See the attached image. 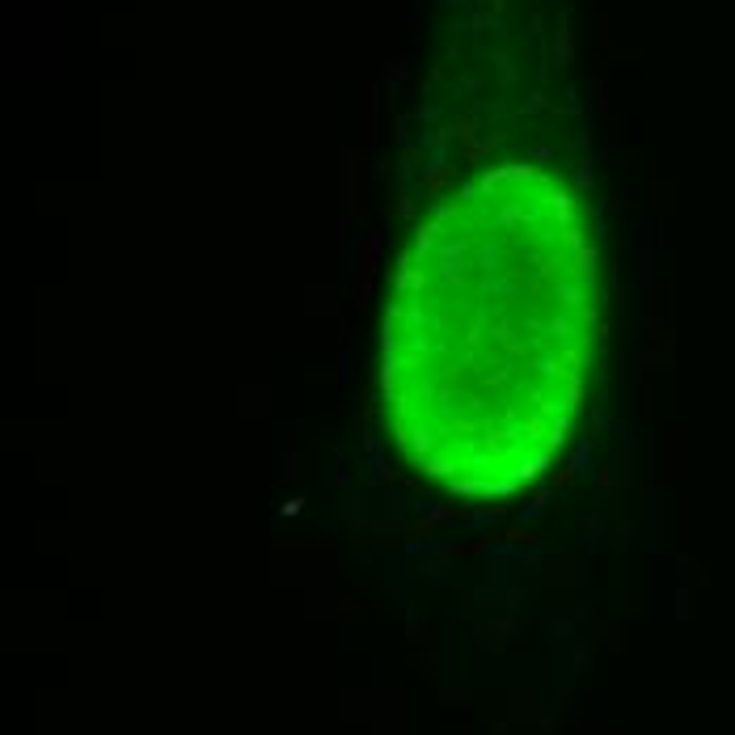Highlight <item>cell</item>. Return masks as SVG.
<instances>
[{
  "mask_svg": "<svg viewBox=\"0 0 735 735\" xmlns=\"http://www.w3.org/2000/svg\"><path fill=\"white\" fill-rule=\"evenodd\" d=\"M592 465H596V452H592V440H584L579 448H575L570 469H575V474H592Z\"/></svg>",
  "mask_w": 735,
  "mask_h": 735,
  "instance_id": "1",
  "label": "cell"
},
{
  "mask_svg": "<svg viewBox=\"0 0 735 735\" xmlns=\"http://www.w3.org/2000/svg\"><path fill=\"white\" fill-rule=\"evenodd\" d=\"M584 545H588V550H600V520L584 529Z\"/></svg>",
  "mask_w": 735,
  "mask_h": 735,
  "instance_id": "5",
  "label": "cell"
},
{
  "mask_svg": "<svg viewBox=\"0 0 735 735\" xmlns=\"http://www.w3.org/2000/svg\"><path fill=\"white\" fill-rule=\"evenodd\" d=\"M545 334H550V338H558V342H570V338H575V330H570V322H566V317H554V322L545 326Z\"/></svg>",
  "mask_w": 735,
  "mask_h": 735,
  "instance_id": "2",
  "label": "cell"
},
{
  "mask_svg": "<svg viewBox=\"0 0 735 735\" xmlns=\"http://www.w3.org/2000/svg\"><path fill=\"white\" fill-rule=\"evenodd\" d=\"M414 448H418V452H431V436L418 431V436H414Z\"/></svg>",
  "mask_w": 735,
  "mask_h": 735,
  "instance_id": "7",
  "label": "cell"
},
{
  "mask_svg": "<svg viewBox=\"0 0 735 735\" xmlns=\"http://www.w3.org/2000/svg\"><path fill=\"white\" fill-rule=\"evenodd\" d=\"M541 511H545V499H537V503H529V507H524V520H537Z\"/></svg>",
  "mask_w": 735,
  "mask_h": 735,
  "instance_id": "6",
  "label": "cell"
},
{
  "mask_svg": "<svg viewBox=\"0 0 735 735\" xmlns=\"http://www.w3.org/2000/svg\"><path fill=\"white\" fill-rule=\"evenodd\" d=\"M452 469H456L452 461H423V474H427V478H448Z\"/></svg>",
  "mask_w": 735,
  "mask_h": 735,
  "instance_id": "3",
  "label": "cell"
},
{
  "mask_svg": "<svg viewBox=\"0 0 735 735\" xmlns=\"http://www.w3.org/2000/svg\"><path fill=\"white\" fill-rule=\"evenodd\" d=\"M469 524H474V529H495V524H499V511H474V515H469Z\"/></svg>",
  "mask_w": 735,
  "mask_h": 735,
  "instance_id": "4",
  "label": "cell"
}]
</instances>
